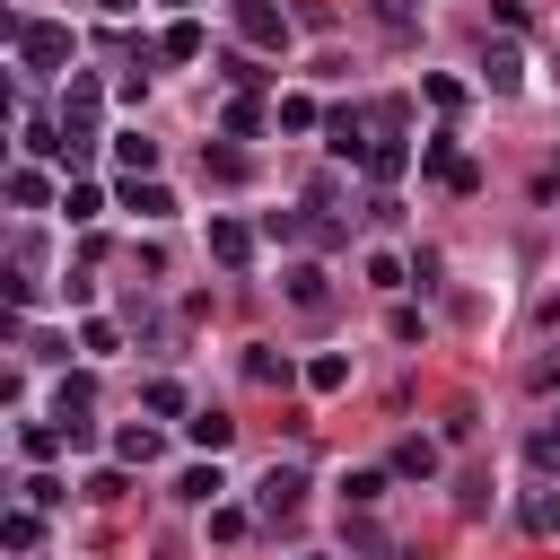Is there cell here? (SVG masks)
<instances>
[{
    "label": "cell",
    "instance_id": "cell-24",
    "mask_svg": "<svg viewBox=\"0 0 560 560\" xmlns=\"http://www.w3.org/2000/svg\"><path fill=\"white\" fill-rule=\"evenodd\" d=\"M525 534H560V499H551V490L525 499Z\"/></svg>",
    "mask_w": 560,
    "mask_h": 560
},
{
    "label": "cell",
    "instance_id": "cell-23",
    "mask_svg": "<svg viewBox=\"0 0 560 560\" xmlns=\"http://www.w3.org/2000/svg\"><path fill=\"white\" fill-rule=\"evenodd\" d=\"M245 376H254V385H289V359H271V350L254 341V350H245Z\"/></svg>",
    "mask_w": 560,
    "mask_h": 560
},
{
    "label": "cell",
    "instance_id": "cell-5",
    "mask_svg": "<svg viewBox=\"0 0 560 560\" xmlns=\"http://www.w3.org/2000/svg\"><path fill=\"white\" fill-rule=\"evenodd\" d=\"M368 122H376V114H359V105L324 114V149H332V158H359V166H368V149H376V140H368Z\"/></svg>",
    "mask_w": 560,
    "mask_h": 560
},
{
    "label": "cell",
    "instance_id": "cell-20",
    "mask_svg": "<svg viewBox=\"0 0 560 560\" xmlns=\"http://www.w3.org/2000/svg\"><path fill=\"white\" fill-rule=\"evenodd\" d=\"M114 455L122 464H158V429H114Z\"/></svg>",
    "mask_w": 560,
    "mask_h": 560
},
{
    "label": "cell",
    "instance_id": "cell-14",
    "mask_svg": "<svg viewBox=\"0 0 560 560\" xmlns=\"http://www.w3.org/2000/svg\"><path fill=\"white\" fill-rule=\"evenodd\" d=\"M158 52H166V61H201V26H192V18H175V26L158 35Z\"/></svg>",
    "mask_w": 560,
    "mask_h": 560
},
{
    "label": "cell",
    "instance_id": "cell-33",
    "mask_svg": "<svg viewBox=\"0 0 560 560\" xmlns=\"http://www.w3.org/2000/svg\"><path fill=\"white\" fill-rule=\"evenodd\" d=\"M534 315H542V332H560V289H551V298H542Z\"/></svg>",
    "mask_w": 560,
    "mask_h": 560
},
{
    "label": "cell",
    "instance_id": "cell-35",
    "mask_svg": "<svg viewBox=\"0 0 560 560\" xmlns=\"http://www.w3.org/2000/svg\"><path fill=\"white\" fill-rule=\"evenodd\" d=\"M175 9H184V0H175Z\"/></svg>",
    "mask_w": 560,
    "mask_h": 560
},
{
    "label": "cell",
    "instance_id": "cell-13",
    "mask_svg": "<svg viewBox=\"0 0 560 560\" xmlns=\"http://www.w3.org/2000/svg\"><path fill=\"white\" fill-rule=\"evenodd\" d=\"M376 499H385V472H376V464H368V472H341V508H350V516L376 508Z\"/></svg>",
    "mask_w": 560,
    "mask_h": 560
},
{
    "label": "cell",
    "instance_id": "cell-12",
    "mask_svg": "<svg viewBox=\"0 0 560 560\" xmlns=\"http://www.w3.org/2000/svg\"><path fill=\"white\" fill-rule=\"evenodd\" d=\"M394 472H402V481H429V472H438V446H429V438H402V446H394Z\"/></svg>",
    "mask_w": 560,
    "mask_h": 560
},
{
    "label": "cell",
    "instance_id": "cell-7",
    "mask_svg": "<svg viewBox=\"0 0 560 560\" xmlns=\"http://www.w3.org/2000/svg\"><path fill=\"white\" fill-rule=\"evenodd\" d=\"M210 254H219L228 271H245V262H254V228H245V219H210Z\"/></svg>",
    "mask_w": 560,
    "mask_h": 560
},
{
    "label": "cell",
    "instance_id": "cell-16",
    "mask_svg": "<svg viewBox=\"0 0 560 560\" xmlns=\"http://www.w3.org/2000/svg\"><path fill=\"white\" fill-rule=\"evenodd\" d=\"M114 158H122V175H158V140H140V131H122Z\"/></svg>",
    "mask_w": 560,
    "mask_h": 560
},
{
    "label": "cell",
    "instance_id": "cell-34",
    "mask_svg": "<svg viewBox=\"0 0 560 560\" xmlns=\"http://www.w3.org/2000/svg\"><path fill=\"white\" fill-rule=\"evenodd\" d=\"M96 9H105V18H131V9H140V0H96Z\"/></svg>",
    "mask_w": 560,
    "mask_h": 560
},
{
    "label": "cell",
    "instance_id": "cell-10",
    "mask_svg": "<svg viewBox=\"0 0 560 560\" xmlns=\"http://www.w3.org/2000/svg\"><path fill=\"white\" fill-rule=\"evenodd\" d=\"M289 298H298L306 315H324V306H332V289H324V271H315V262H298V271H289Z\"/></svg>",
    "mask_w": 560,
    "mask_h": 560
},
{
    "label": "cell",
    "instance_id": "cell-25",
    "mask_svg": "<svg viewBox=\"0 0 560 560\" xmlns=\"http://www.w3.org/2000/svg\"><path fill=\"white\" fill-rule=\"evenodd\" d=\"M35 534H44V525H35V508H9V525H0V542H9V551H35Z\"/></svg>",
    "mask_w": 560,
    "mask_h": 560
},
{
    "label": "cell",
    "instance_id": "cell-11",
    "mask_svg": "<svg viewBox=\"0 0 560 560\" xmlns=\"http://www.w3.org/2000/svg\"><path fill=\"white\" fill-rule=\"evenodd\" d=\"M184 438H192L201 455H219V446L236 438V420H219V411H192V420H184Z\"/></svg>",
    "mask_w": 560,
    "mask_h": 560
},
{
    "label": "cell",
    "instance_id": "cell-29",
    "mask_svg": "<svg viewBox=\"0 0 560 560\" xmlns=\"http://www.w3.org/2000/svg\"><path fill=\"white\" fill-rule=\"evenodd\" d=\"M114 341H122V332H114V324H105V315H88V324H79V350H88V359H105V350H114Z\"/></svg>",
    "mask_w": 560,
    "mask_h": 560
},
{
    "label": "cell",
    "instance_id": "cell-3",
    "mask_svg": "<svg viewBox=\"0 0 560 560\" xmlns=\"http://www.w3.org/2000/svg\"><path fill=\"white\" fill-rule=\"evenodd\" d=\"M236 35L254 52H289V9L280 0H236Z\"/></svg>",
    "mask_w": 560,
    "mask_h": 560
},
{
    "label": "cell",
    "instance_id": "cell-26",
    "mask_svg": "<svg viewBox=\"0 0 560 560\" xmlns=\"http://www.w3.org/2000/svg\"><path fill=\"white\" fill-rule=\"evenodd\" d=\"M324 114H315V96H280V131H315Z\"/></svg>",
    "mask_w": 560,
    "mask_h": 560
},
{
    "label": "cell",
    "instance_id": "cell-18",
    "mask_svg": "<svg viewBox=\"0 0 560 560\" xmlns=\"http://www.w3.org/2000/svg\"><path fill=\"white\" fill-rule=\"evenodd\" d=\"M140 402H149L158 420H184V385H175V376H149V385H140Z\"/></svg>",
    "mask_w": 560,
    "mask_h": 560
},
{
    "label": "cell",
    "instance_id": "cell-32",
    "mask_svg": "<svg viewBox=\"0 0 560 560\" xmlns=\"http://www.w3.org/2000/svg\"><path fill=\"white\" fill-rule=\"evenodd\" d=\"M429 105H438V114H455V105H464V79H446V70H438V79H429Z\"/></svg>",
    "mask_w": 560,
    "mask_h": 560
},
{
    "label": "cell",
    "instance_id": "cell-4",
    "mask_svg": "<svg viewBox=\"0 0 560 560\" xmlns=\"http://www.w3.org/2000/svg\"><path fill=\"white\" fill-rule=\"evenodd\" d=\"M420 175H438L446 192H481V166H472L455 140H420Z\"/></svg>",
    "mask_w": 560,
    "mask_h": 560
},
{
    "label": "cell",
    "instance_id": "cell-19",
    "mask_svg": "<svg viewBox=\"0 0 560 560\" xmlns=\"http://www.w3.org/2000/svg\"><path fill=\"white\" fill-rule=\"evenodd\" d=\"M18 446H26L35 464H52V455H61V420H26V429H18Z\"/></svg>",
    "mask_w": 560,
    "mask_h": 560
},
{
    "label": "cell",
    "instance_id": "cell-2",
    "mask_svg": "<svg viewBox=\"0 0 560 560\" xmlns=\"http://www.w3.org/2000/svg\"><path fill=\"white\" fill-rule=\"evenodd\" d=\"M298 508H306V472H298V464H271V472L254 481V516H262V525H289Z\"/></svg>",
    "mask_w": 560,
    "mask_h": 560
},
{
    "label": "cell",
    "instance_id": "cell-22",
    "mask_svg": "<svg viewBox=\"0 0 560 560\" xmlns=\"http://www.w3.org/2000/svg\"><path fill=\"white\" fill-rule=\"evenodd\" d=\"M201 175H210V184H245V158H236V149H201Z\"/></svg>",
    "mask_w": 560,
    "mask_h": 560
},
{
    "label": "cell",
    "instance_id": "cell-15",
    "mask_svg": "<svg viewBox=\"0 0 560 560\" xmlns=\"http://www.w3.org/2000/svg\"><path fill=\"white\" fill-rule=\"evenodd\" d=\"M490 88H499V96H516V88H525V61H516V44H490Z\"/></svg>",
    "mask_w": 560,
    "mask_h": 560
},
{
    "label": "cell",
    "instance_id": "cell-8",
    "mask_svg": "<svg viewBox=\"0 0 560 560\" xmlns=\"http://www.w3.org/2000/svg\"><path fill=\"white\" fill-rule=\"evenodd\" d=\"M88 411H96V385H88V376H61V394H52V420L70 429V420H88Z\"/></svg>",
    "mask_w": 560,
    "mask_h": 560
},
{
    "label": "cell",
    "instance_id": "cell-31",
    "mask_svg": "<svg viewBox=\"0 0 560 560\" xmlns=\"http://www.w3.org/2000/svg\"><path fill=\"white\" fill-rule=\"evenodd\" d=\"M525 455H534V472H560V429H534V446H525Z\"/></svg>",
    "mask_w": 560,
    "mask_h": 560
},
{
    "label": "cell",
    "instance_id": "cell-28",
    "mask_svg": "<svg viewBox=\"0 0 560 560\" xmlns=\"http://www.w3.org/2000/svg\"><path fill=\"white\" fill-rule=\"evenodd\" d=\"M61 210H70V219H79V228H88V219H96V210H105V192H96V184H70V192H61Z\"/></svg>",
    "mask_w": 560,
    "mask_h": 560
},
{
    "label": "cell",
    "instance_id": "cell-6",
    "mask_svg": "<svg viewBox=\"0 0 560 560\" xmlns=\"http://www.w3.org/2000/svg\"><path fill=\"white\" fill-rule=\"evenodd\" d=\"M122 210H140V219H175V192H166L158 175H122Z\"/></svg>",
    "mask_w": 560,
    "mask_h": 560
},
{
    "label": "cell",
    "instance_id": "cell-30",
    "mask_svg": "<svg viewBox=\"0 0 560 560\" xmlns=\"http://www.w3.org/2000/svg\"><path fill=\"white\" fill-rule=\"evenodd\" d=\"M245 525H254V516H245V508H210V542H236V534H245Z\"/></svg>",
    "mask_w": 560,
    "mask_h": 560
},
{
    "label": "cell",
    "instance_id": "cell-21",
    "mask_svg": "<svg viewBox=\"0 0 560 560\" xmlns=\"http://www.w3.org/2000/svg\"><path fill=\"white\" fill-rule=\"evenodd\" d=\"M350 560H394V542H385L368 516H350Z\"/></svg>",
    "mask_w": 560,
    "mask_h": 560
},
{
    "label": "cell",
    "instance_id": "cell-17",
    "mask_svg": "<svg viewBox=\"0 0 560 560\" xmlns=\"http://www.w3.org/2000/svg\"><path fill=\"white\" fill-rule=\"evenodd\" d=\"M306 385H315V394H341V385H350V359H341V350L306 359Z\"/></svg>",
    "mask_w": 560,
    "mask_h": 560
},
{
    "label": "cell",
    "instance_id": "cell-27",
    "mask_svg": "<svg viewBox=\"0 0 560 560\" xmlns=\"http://www.w3.org/2000/svg\"><path fill=\"white\" fill-rule=\"evenodd\" d=\"M9 201H18V210H44V175L18 166V175H9Z\"/></svg>",
    "mask_w": 560,
    "mask_h": 560
},
{
    "label": "cell",
    "instance_id": "cell-1",
    "mask_svg": "<svg viewBox=\"0 0 560 560\" xmlns=\"http://www.w3.org/2000/svg\"><path fill=\"white\" fill-rule=\"evenodd\" d=\"M9 35H18V61H26V70H44V79L70 70V26H52V18H18Z\"/></svg>",
    "mask_w": 560,
    "mask_h": 560
},
{
    "label": "cell",
    "instance_id": "cell-9",
    "mask_svg": "<svg viewBox=\"0 0 560 560\" xmlns=\"http://www.w3.org/2000/svg\"><path fill=\"white\" fill-rule=\"evenodd\" d=\"M219 490H228V481H219V455H210V464H192V472L175 481V499H192V508H219Z\"/></svg>",
    "mask_w": 560,
    "mask_h": 560
}]
</instances>
